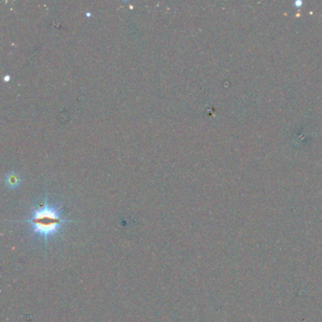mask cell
<instances>
[{"instance_id":"3","label":"cell","mask_w":322,"mask_h":322,"mask_svg":"<svg viewBox=\"0 0 322 322\" xmlns=\"http://www.w3.org/2000/svg\"><path fill=\"white\" fill-rule=\"evenodd\" d=\"M9 80H10V77H9V76H8V77H6V78H5V81H9Z\"/></svg>"},{"instance_id":"1","label":"cell","mask_w":322,"mask_h":322,"mask_svg":"<svg viewBox=\"0 0 322 322\" xmlns=\"http://www.w3.org/2000/svg\"><path fill=\"white\" fill-rule=\"evenodd\" d=\"M69 221L63 218L60 205L49 203L48 198H45L44 203L33 209L31 217L25 223L30 226L33 236L47 245L50 239L60 234L64 225Z\"/></svg>"},{"instance_id":"2","label":"cell","mask_w":322,"mask_h":322,"mask_svg":"<svg viewBox=\"0 0 322 322\" xmlns=\"http://www.w3.org/2000/svg\"><path fill=\"white\" fill-rule=\"evenodd\" d=\"M5 183L9 188L15 189L20 186L21 179L16 173H9L5 176Z\"/></svg>"}]
</instances>
